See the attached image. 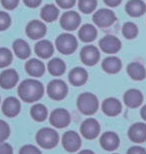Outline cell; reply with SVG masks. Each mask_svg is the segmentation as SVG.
Returning a JSON list of instances; mask_svg holds the SVG:
<instances>
[{
	"mask_svg": "<svg viewBox=\"0 0 146 154\" xmlns=\"http://www.w3.org/2000/svg\"><path fill=\"white\" fill-rule=\"evenodd\" d=\"M19 154H42L39 148L36 146L32 145V144H26V145L22 146L19 150Z\"/></svg>",
	"mask_w": 146,
	"mask_h": 154,
	"instance_id": "obj_36",
	"label": "cell"
},
{
	"mask_svg": "<svg viewBox=\"0 0 146 154\" xmlns=\"http://www.w3.org/2000/svg\"><path fill=\"white\" fill-rule=\"evenodd\" d=\"M10 135V128L9 125L4 120L0 119V142H4Z\"/></svg>",
	"mask_w": 146,
	"mask_h": 154,
	"instance_id": "obj_34",
	"label": "cell"
},
{
	"mask_svg": "<svg viewBox=\"0 0 146 154\" xmlns=\"http://www.w3.org/2000/svg\"><path fill=\"white\" fill-rule=\"evenodd\" d=\"M122 34L124 37L127 39H133L135 38L138 34V28L134 23L132 22H126L123 25L122 28Z\"/></svg>",
	"mask_w": 146,
	"mask_h": 154,
	"instance_id": "obj_32",
	"label": "cell"
},
{
	"mask_svg": "<svg viewBox=\"0 0 146 154\" xmlns=\"http://www.w3.org/2000/svg\"><path fill=\"white\" fill-rule=\"evenodd\" d=\"M77 108L82 114L93 115L98 109V99L94 94L90 92L81 93L77 98Z\"/></svg>",
	"mask_w": 146,
	"mask_h": 154,
	"instance_id": "obj_3",
	"label": "cell"
},
{
	"mask_svg": "<svg viewBox=\"0 0 146 154\" xmlns=\"http://www.w3.org/2000/svg\"><path fill=\"white\" fill-rule=\"evenodd\" d=\"M81 22V17L75 11H67L60 18V25L67 31H73L77 29Z\"/></svg>",
	"mask_w": 146,
	"mask_h": 154,
	"instance_id": "obj_11",
	"label": "cell"
},
{
	"mask_svg": "<svg viewBox=\"0 0 146 154\" xmlns=\"http://www.w3.org/2000/svg\"><path fill=\"white\" fill-rule=\"evenodd\" d=\"M41 18L46 22H53L59 15L58 8L53 4H47L41 9Z\"/></svg>",
	"mask_w": 146,
	"mask_h": 154,
	"instance_id": "obj_30",
	"label": "cell"
},
{
	"mask_svg": "<svg viewBox=\"0 0 146 154\" xmlns=\"http://www.w3.org/2000/svg\"><path fill=\"white\" fill-rule=\"evenodd\" d=\"M104 3L108 6H110V7H116L121 3L122 0H103Z\"/></svg>",
	"mask_w": 146,
	"mask_h": 154,
	"instance_id": "obj_42",
	"label": "cell"
},
{
	"mask_svg": "<svg viewBox=\"0 0 146 154\" xmlns=\"http://www.w3.org/2000/svg\"><path fill=\"white\" fill-rule=\"evenodd\" d=\"M19 0H1V4L7 10H13L17 7Z\"/></svg>",
	"mask_w": 146,
	"mask_h": 154,
	"instance_id": "obj_37",
	"label": "cell"
},
{
	"mask_svg": "<svg viewBox=\"0 0 146 154\" xmlns=\"http://www.w3.org/2000/svg\"><path fill=\"white\" fill-rule=\"evenodd\" d=\"M43 94L44 86L36 79H25L18 86V95L24 102H36L41 99Z\"/></svg>",
	"mask_w": 146,
	"mask_h": 154,
	"instance_id": "obj_1",
	"label": "cell"
},
{
	"mask_svg": "<svg viewBox=\"0 0 146 154\" xmlns=\"http://www.w3.org/2000/svg\"><path fill=\"white\" fill-rule=\"evenodd\" d=\"M13 55L11 51L5 47L0 48V68H5L12 62Z\"/></svg>",
	"mask_w": 146,
	"mask_h": 154,
	"instance_id": "obj_33",
	"label": "cell"
},
{
	"mask_svg": "<svg viewBox=\"0 0 146 154\" xmlns=\"http://www.w3.org/2000/svg\"><path fill=\"white\" fill-rule=\"evenodd\" d=\"M68 79L73 86H82L87 81L88 73L82 67H75L69 72Z\"/></svg>",
	"mask_w": 146,
	"mask_h": 154,
	"instance_id": "obj_20",
	"label": "cell"
},
{
	"mask_svg": "<svg viewBox=\"0 0 146 154\" xmlns=\"http://www.w3.org/2000/svg\"><path fill=\"white\" fill-rule=\"evenodd\" d=\"M24 4H25L27 7L30 8H35L37 6L40 5L41 3V0H23Z\"/></svg>",
	"mask_w": 146,
	"mask_h": 154,
	"instance_id": "obj_41",
	"label": "cell"
},
{
	"mask_svg": "<svg viewBox=\"0 0 146 154\" xmlns=\"http://www.w3.org/2000/svg\"><path fill=\"white\" fill-rule=\"evenodd\" d=\"M19 76L14 69H5L0 74V86L3 89H11L17 84Z\"/></svg>",
	"mask_w": 146,
	"mask_h": 154,
	"instance_id": "obj_17",
	"label": "cell"
},
{
	"mask_svg": "<svg viewBox=\"0 0 146 154\" xmlns=\"http://www.w3.org/2000/svg\"><path fill=\"white\" fill-rule=\"evenodd\" d=\"M26 34L31 39H40L46 34L45 24L39 20H32L26 26Z\"/></svg>",
	"mask_w": 146,
	"mask_h": 154,
	"instance_id": "obj_16",
	"label": "cell"
},
{
	"mask_svg": "<svg viewBox=\"0 0 146 154\" xmlns=\"http://www.w3.org/2000/svg\"><path fill=\"white\" fill-rule=\"evenodd\" d=\"M140 114H141L142 119L146 121V105H144L143 107H142V109H141V111H140Z\"/></svg>",
	"mask_w": 146,
	"mask_h": 154,
	"instance_id": "obj_43",
	"label": "cell"
},
{
	"mask_svg": "<svg viewBox=\"0 0 146 154\" xmlns=\"http://www.w3.org/2000/svg\"><path fill=\"white\" fill-rule=\"evenodd\" d=\"M37 144L44 149H52L58 144L59 135L57 131L50 127H43L36 133Z\"/></svg>",
	"mask_w": 146,
	"mask_h": 154,
	"instance_id": "obj_2",
	"label": "cell"
},
{
	"mask_svg": "<svg viewBox=\"0 0 146 154\" xmlns=\"http://www.w3.org/2000/svg\"><path fill=\"white\" fill-rule=\"evenodd\" d=\"M80 133L85 139H95L100 133V124L94 118H87L80 126Z\"/></svg>",
	"mask_w": 146,
	"mask_h": 154,
	"instance_id": "obj_7",
	"label": "cell"
},
{
	"mask_svg": "<svg viewBox=\"0 0 146 154\" xmlns=\"http://www.w3.org/2000/svg\"><path fill=\"white\" fill-rule=\"evenodd\" d=\"M99 47L105 53L113 54L120 50L121 42L115 36L107 35L102 39H100V41H99Z\"/></svg>",
	"mask_w": 146,
	"mask_h": 154,
	"instance_id": "obj_12",
	"label": "cell"
},
{
	"mask_svg": "<svg viewBox=\"0 0 146 154\" xmlns=\"http://www.w3.org/2000/svg\"><path fill=\"white\" fill-rule=\"evenodd\" d=\"M115 20H116V16L113 13V11L106 8L99 9L93 15V22L98 27H101V28L109 27L111 24L114 23Z\"/></svg>",
	"mask_w": 146,
	"mask_h": 154,
	"instance_id": "obj_9",
	"label": "cell"
},
{
	"mask_svg": "<svg viewBox=\"0 0 146 154\" xmlns=\"http://www.w3.org/2000/svg\"><path fill=\"white\" fill-rule=\"evenodd\" d=\"M47 69L51 75L61 76L65 72L66 65H65L64 61L61 60L60 58H53L48 62Z\"/></svg>",
	"mask_w": 146,
	"mask_h": 154,
	"instance_id": "obj_28",
	"label": "cell"
},
{
	"mask_svg": "<svg viewBox=\"0 0 146 154\" xmlns=\"http://www.w3.org/2000/svg\"><path fill=\"white\" fill-rule=\"evenodd\" d=\"M77 154H95L94 152L92 151V150H88V149H84V150H81V151H79Z\"/></svg>",
	"mask_w": 146,
	"mask_h": 154,
	"instance_id": "obj_44",
	"label": "cell"
},
{
	"mask_svg": "<svg viewBox=\"0 0 146 154\" xmlns=\"http://www.w3.org/2000/svg\"><path fill=\"white\" fill-rule=\"evenodd\" d=\"M49 122L55 128L67 127L71 122L70 113L64 108H57L51 112Z\"/></svg>",
	"mask_w": 146,
	"mask_h": 154,
	"instance_id": "obj_6",
	"label": "cell"
},
{
	"mask_svg": "<svg viewBox=\"0 0 146 154\" xmlns=\"http://www.w3.org/2000/svg\"><path fill=\"white\" fill-rule=\"evenodd\" d=\"M62 146L68 152H76L81 146V138L74 130L66 131L62 136Z\"/></svg>",
	"mask_w": 146,
	"mask_h": 154,
	"instance_id": "obj_8",
	"label": "cell"
},
{
	"mask_svg": "<svg viewBox=\"0 0 146 154\" xmlns=\"http://www.w3.org/2000/svg\"><path fill=\"white\" fill-rule=\"evenodd\" d=\"M30 115L31 117L37 122H43L46 120L48 115L47 108L44 104L42 103H36L31 107L30 109Z\"/></svg>",
	"mask_w": 146,
	"mask_h": 154,
	"instance_id": "obj_29",
	"label": "cell"
},
{
	"mask_svg": "<svg viewBox=\"0 0 146 154\" xmlns=\"http://www.w3.org/2000/svg\"><path fill=\"white\" fill-rule=\"evenodd\" d=\"M21 110L20 101L13 96L5 98V100L2 103V112L3 114L10 118L17 116Z\"/></svg>",
	"mask_w": 146,
	"mask_h": 154,
	"instance_id": "obj_14",
	"label": "cell"
},
{
	"mask_svg": "<svg viewBox=\"0 0 146 154\" xmlns=\"http://www.w3.org/2000/svg\"><path fill=\"white\" fill-rule=\"evenodd\" d=\"M123 100L126 106L130 108H136L143 102V95L138 89H129L124 94Z\"/></svg>",
	"mask_w": 146,
	"mask_h": 154,
	"instance_id": "obj_19",
	"label": "cell"
},
{
	"mask_svg": "<svg viewBox=\"0 0 146 154\" xmlns=\"http://www.w3.org/2000/svg\"><path fill=\"white\" fill-rule=\"evenodd\" d=\"M13 50L15 55L20 59H26L30 56L31 49L28 43L23 39H16L13 42Z\"/></svg>",
	"mask_w": 146,
	"mask_h": 154,
	"instance_id": "obj_24",
	"label": "cell"
},
{
	"mask_svg": "<svg viewBox=\"0 0 146 154\" xmlns=\"http://www.w3.org/2000/svg\"><path fill=\"white\" fill-rule=\"evenodd\" d=\"M127 154H146V150L140 146H132L128 149Z\"/></svg>",
	"mask_w": 146,
	"mask_h": 154,
	"instance_id": "obj_40",
	"label": "cell"
},
{
	"mask_svg": "<svg viewBox=\"0 0 146 154\" xmlns=\"http://www.w3.org/2000/svg\"><path fill=\"white\" fill-rule=\"evenodd\" d=\"M100 53L99 50L93 45H86L80 51V59L82 63L87 66H93L99 61Z\"/></svg>",
	"mask_w": 146,
	"mask_h": 154,
	"instance_id": "obj_10",
	"label": "cell"
},
{
	"mask_svg": "<svg viewBox=\"0 0 146 154\" xmlns=\"http://www.w3.org/2000/svg\"><path fill=\"white\" fill-rule=\"evenodd\" d=\"M10 23L11 18L9 16V14L4 11H0V31L7 29L10 26Z\"/></svg>",
	"mask_w": 146,
	"mask_h": 154,
	"instance_id": "obj_35",
	"label": "cell"
},
{
	"mask_svg": "<svg viewBox=\"0 0 146 154\" xmlns=\"http://www.w3.org/2000/svg\"><path fill=\"white\" fill-rule=\"evenodd\" d=\"M129 139L135 143H142L146 141V124L137 122L132 124L128 129Z\"/></svg>",
	"mask_w": 146,
	"mask_h": 154,
	"instance_id": "obj_15",
	"label": "cell"
},
{
	"mask_svg": "<svg viewBox=\"0 0 146 154\" xmlns=\"http://www.w3.org/2000/svg\"><path fill=\"white\" fill-rule=\"evenodd\" d=\"M121 110H122L121 102L114 97L106 98L102 103V111L107 116H117L121 112Z\"/></svg>",
	"mask_w": 146,
	"mask_h": 154,
	"instance_id": "obj_18",
	"label": "cell"
},
{
	"mask_svg": "<svg viewBox=\"0 0 146 154\" xmlns=\"http://www.w3.org/2000/svg\"><path fill=\"white\" fill-rule=\"evenodd\" d=\"M57 50L62 54H72L77 49V39L69 33H63L56 38L55 42Z\"/></svg>",
	"mask_w": 146,
	"mask_h": 154,
	"instance_id": "obj_4",
	"label": "cell"
},
{
	"mask_svg": "<svg viewBox=\"0 0 146 154\" xmlns=\"http://www.w3.org/2000/svg\"><path fill=\"white\" fill-rule=\"evenodd\" d=\"M76 0H56V3L63 9H68L71 8L75 4Z\"/></svg>",
	"mask_w": 146,
	"mask_h": 154,
	"instance_id": "obj_39",
	"label": "cell"
},
{
	"mask_svg": "<svg viewBox=\"0 0 146 154\" xmlns=\"http://www.w3.org/2000/svg\"><path fill=\"white\" fill-rule=\"evenodd\" d=\"M126 12L132 17H139L144 14L146 6L142 0H129L126 4Z\"/></svg>",
	"mask_w": 146,
	"mask_h": 154,
	"instance_id": "obj_23",
	"label": "cell"
},
{
	"mask_svg": "<svg viewBox=\"0 0 146 154\" xmlns=\"http://www.w3.org/2000/svg\"><path fill=\"white\" fill-rule=\"evenodd\" d=\"M127 73L133 80H143L146 76L144 66L139 62H132L127 66Z\"/></svg>",
	"mask_w": 146,
	"mask_h": 154,
	"instance_id": "obj_26",
	"label": "cell"
},
{
	"mask_svg": "<svg viewBox=\"0 0 146 154\" xmlns=\"http://www.w3.org/2000/svg\"><path fill=\"white\" fill-rule=\"evenodd\" d=\"M25 70L30 76L41 77L45 72V65L42 61L36 58L28 60L25 64Z\"/></svg>",
	"mask_w": 146,
	"mask_h": 154,
	"instance_id": "obj_21",
	"label": "cell"
},
{
	"mask_svg": "<svg viewBox=\"0 0 146 154\" xmlns=\"http://www.w3.org/2000/svg\"><path fill=\"white\" fill-rule=\"evenodd\" d=\"M0 154H13V148L7 142H0Z\"/></svg>",
	"mask_w": 146,
	"mask_h": 154,
	"instance_id": "obj_38",
	"label": "cell"
},
{
	"mask_svg": "<svg viewBox=\"0 0 146 154\" xmlns=\"http://www.w3.org/2000/svg\"><path fill=\"white\" fill-rule=\"evenodd\" d=\"M99 142H100V146L104 150H106V151H113V150L117 149V147L119 146L120 139L119 136L115 132L107 131L101 135Z\"/></svg>",
	"mask_w": 146,
	"mask_h": 154,
	"instance_id": "obj_13",
	"label": "cell"
},
{
	"mask_svg": "<svg viewBox=\"0 0 146 154\" xmlns=\"http://www.w3.org/2000/svg\"><path fill=\"white\" fill-rule=\"evenodd\" d=\"M113 154H117V153H113Z\"/></svg>",
	"mask_w": 146,
	"mask_h": 154,
	"instance_id": "obj_45",
	"label": "cell"
},
{
	"mask_svg": "<svg viewBox=\"0 0 146 154\" xmlns=\"http://www.w3.org/2000/svg\"><path fill=\"white\" fill-rule=\"evenodd\" d=\"M54 52L53 44L49 40H40L35 44V53L42 59L51 57Z\"/></svg>",
	"mask_w": 146,
	"mask_h": 154,
	"instance_id": "obj_22",
	"label": "cell"
},
{
	"mask_svg": "<svg viewBox=\"0 0 146 154\" xmlns=\"http://www.w3.org/2000/svg\"><path fill=\"white\" fill-rule=\"evenodd\" d=\"M78 35L81 41L87 43V42L93 41V40L96 38L97 31H96V28L92 24H84V25L79 29Z\"/></svg>",
	"mask_w": 146,
	"mask_h": 154,
	"instance_id": "obj_27",
	"label": "cell"
},
{
	"mask_svg": "<svg viewBox=\"0 0 146 154\" xmlns=\"http://www.w3.org/2000/svg\"><path fill=\"white\" fill-rule=\"evenodd\" d=\"M68 93V87L63 80L53 79L47 85L48 96L55 101H60L66 97Z\"/></svg>",
	"mask_w": 146,
	"mask_h": 154,
	"instance_id": "obj_5",
	"label": "cell"
},
{
	"mask_svg": "<svg viewBox=\"0 0 146 154\" xmlns=\"http://www.w3.org/2000/svg\"><path fill=\"white\" fill-rule=\"evenodd\" d=\"M121 61L119 58L115 56L107 57L102 61V68L105 72L110 73V74H115L121 69Z\"/></svg>",
	"mask_w": 146,
	"mask_h": 154,
	"instance_id": "obj_25",
	"label": "cell"
},
{
	"mask_svg": "<svg viewBox=\"0 0 146 154\" xmlns=\"http://www.w3.org/2000/svg\"><path fill=\"white\" fill-rule=\"evenodd\" d=\"M97 5V0H79L78 7L79 10L85 14L92 13Z\"/></svg>",
	"mask_w": 146,
	"mask_h": 154,
	"instance_id": "obj_31",
	"label": "cell"
}]
</instances>
